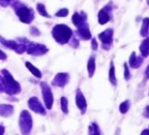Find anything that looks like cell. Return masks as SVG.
<instances>
[{
    "instance_id": "obj_1",
    "label": "cell",
    "mask_w": 149,
    "mask_h": 135,
    "mask_svg": "<svg viewBox=\"0 0 149 135\" xmlns=\"http://www.w3.org/2000/svg\"><path fill=\"white\" fill-rule=\"evenodd\" d=\"M52 36L59 44H66L72 37V30L65 24H58L52 29Z\"/></svg>"
},
{
    "instance_id": "obj_2",
    "label": "cell",
    "mask_w": 149,
    "mask_h": 135,
    "mask_svg": "<svg viewBox=\"0 0 149 135\" xmlns=\"http://www.w3.org/2000/svg\"><path fill=\"white\" fill-rule=\"evenodd\" d=\"M2 75H3V80H4V84H5V92L10 96L20 93L21 87L19 85V83H18V81H15V79L13 78L10 72L8 70H6V69H3Z\"/></svg>"
},
{
    "instance_id": "obj_3",
    "label": "cell",
    "mask_w": 149,
    "mask_h": 135,
    "mask_svg": "<svg viewBox=\"0 0 149 135\" xmlns=\"http://www.w3.org/2000/svg\"><path fill=\"white\" fill-rule=\"evenodd\" d=\"M13 7H14L15 14H17L21 22H23L25 24H30L34 20L35 15L32 9L22 5L20 2H15L13 5Z\"/></svg>"
},
{
    "instance_id": "obj_4",
    "label": "cell",
    "mask_w": 149,
    "mask_h": 135,
    "mask_svg": "<svg viewBox=\"0 0 149 135\" xmlns=\"http://www.w3.org/2000/svg\"><path fill=\"white\" fill-rule=\"evenodd\" d=\"M33 120L30 113L27 110H23L20 113L19 117V127L22 134H29L32 130Z\"/></svg>"
},
{
    "instance_id": "obj_5",
    "label": "cell",
    "mask_w": 149,
    "mask_h": 135,
    "mask_svg": "<svg viewBox=\"0 0 149 135\" xmlns=\"http://www.w3.org/2000/svg\"><path fill=\"white\" fill-rule=\"evenodd\" d=\"M40 88H42V98L45 106L47 109H51L54 102L53 98V93L52 90L50 88V86L46 83H40Z\"/></svg>"
},
{
    "instance_id": "obj_6",
    "label": "cell",
    "mask_w": 149,
    "mask_h": 135,
    "mask_svg": "<svg viewBox=\"0 0 149 135\" xmlns=\"http://www.w3.org/2000/svg\"><path fill=\"white\" fill-rule=\"evenodd\" d=\"M26 51L29 55L32 56H42L48 52L47 47L43 44L36 42H29L28 46H26Z\"/></svg>"
},
{
    "instance_id": "obj_7",
    "label": "cell",
    "mask_w": 149,
    "mask_h": 135,
    "mask_svg": "<svg viewBox=\"0 0 149 135\" xmlns=\"http://www.w3.org/2000/svg\"><path fill=\"white\" fill-rule=\"evenodd\" d=\"M0 43H2V44L5 47H7V48L14 50V51H15L19 55L26 51V45L25 44L17 43V42H15V40H7L1 36H0Z\"/></svg>"
},
{
    "instance_id": "obj_8",
    "label": "cell",
    "mask_w": 149,
    "mask_h": 135,
    "mask_svg": "<svg viewBox=\"0 0 149 135\" xmlns=\"http://www.w3.org/2000/svg\"><path fill=\"white\" fill-rule=\"evenodd\" d=\"M28 105H29V107L31 108V110H33L34 112L39 113V114H42V115L45 114V112H46L45 108L43 107L37 97L30 98L29 101H28Z\"/></svg>"
},
{
    "instance_id": "obj_9",
    "label": "cell",
    "mask_w": 149,
    "mask_h": 135,
    "mask_svg": "<svg viewBox=\"0 0 149 135\" xmlns=\"http://www.w3.org/2000/svg\"><path fill=\"white\" fill-rule=\"evenodd\" d=\"M69 81V75L68 73H58L52 81V85L58 87H65Z\"/></svg>"
},
{
    "instance_id": "obj_10",
    "label": "cell",
    "mask_w": 149,
    "mask_h": 135,
    "mask_svg": "<svg viewBox=\"0 0 149 135\" xmlns=\"http://www.w3.org/2000/svg\"><path fill=\"white\" fill-rule=\"evenodd\" d=\"M75 102H76V105L80 109L82 114H85L86 110H87V101H86V98L83 95V93H82V91L79 88L76 91Z\"/></svg>"
},
{
    "instance_id": "obj_11",
    "label": "cell",
    "mask_w": 149,
    "mask_h": 135,
    "mask_svg": "<svg viewBox=\"0 0 149 135\" xmlns=\"http://www.w3.org/2000/svg\"><path fill=\"white\" fill-rule=\"evenodd\" d=\"M77 29H78V34L83 39L88 40L91 39V34L90 28H88V24L87 23V21H84V22L79 24L77 26Z\"/></svg>"
},
{
    "instance_id": "obj_12",
    "label": "cell",
    "mask_w": 149,
    "mask_h": 135,
    "mask_svg": "<svg viewBox=\"0 0 149 135\" xmlns=\"http://www.w3.org/2000/svg\"><path fill=\"white\" fill-rule=\"evenodd\" d=\"M111 11L112 9L110 8V6H105L102 10H100L98 12V22L100 25L106 24L111 18Z\"/></svg>"
},
{
    "instance_id": "obj_13",
    "label": "cell",
    "mask_w": 149,
    "mask_h": 135,
    "mask_svg": "<svg viewBox=\"0 0 149 135\" xmlns=\"http://www.w3.org/2000/svg\"><path fill=\"white\" fill-rule=\"evenodd\" d=\"M113 31L112 29H108L98 34V37L100 39L104 45H110L113 42Z\"/></svg>"
},
{
    "instance_id": "obj_14",
    "label": "cell",
    "mask_w": 149,
    "mask_h": 135,
    "mask_svg": "<svg viewBox=\"0 0 149 135\" xmlns=\"http://www.w3.org/2000/svg\"><path fill=\"white\" fill-rule=\"evenodd\" d=\"M142 61L143 59L141 56H137L135 52H133L131 56H130V59H129V64L130 66L132 68H139L141 67V65L142 64Z\"/></svg>"
},
{
    "instance_id": "obj_15",
    "label": "cell",
    "mask_w": 149,
    "mask_h": 135,
    "mask_svg": "<svg viewBox=\"0 0 149 135\" xmlns=\"http://www.w3.org/2000/svg\"><path fill=\"white\" fill-rule=\"evenodd\" d=\"M14 113V106L11 105H0V115L2 117H10Z\"/></svg>"
},
{
    "instance_id": "obj_16",
    "label": "cell",
    "mask_w": 149,
    "mask_h": 135,
    "mask_svg": "<svg viewBox=\"0 0 149 135\" xmlns=\"http://www.w3.org/2000/svg\"><path fill=\"white\" fill-rule=\"evenodd\" d=\"M84 21H87V15H86L84 12H82L81 14L75 12L73 14V17H72V22H73V24L76 27H77L80 23L84 22Z\"/></svg>"
},
{
    "instance_id": "obj_17",
    "label": "cell",
    "mask_w": 149,
    "mask_h": 135,
    "mask_svg": "<svg viewBox=\"0 0 149 135\" xmlns=\"http://www.w3.org/2000/svg\"><path fill=\"white\" fill-rule=\"evenodd\" d=\"M139 51L143 56H149V37H146L139 46Z\"/></svg>"
},
{
    "instance_id": "obj_18",
    "label": "cell",
    "mask_w": 149,
    "mask_h": 135,
    "mask_svg": "<svg viewBox=\"0 0 149 135\" xmlns=\"http://www.w3.org/2000/svg\"><path fill=\"white\" fill-rule=\"evenodd\" d=\"M94 71H95V58L93 56H91L88 61V72L90 78H93L94 75Z\"/></svg>"
},
{
    "instance_id": "obj_19",
    "label": "cell",
    "mask_w": 149,
    "mask_h": 135,
    "mask_svg": "<svg viewBox=\"0 0 149 135\" xmlns=\"http://www.w3.org/2000/svg\"><path fill=\"white\" fill-rule=\"evenodd\" d=\"M25 65H26V67L28 68V70H29L31 73H32L33 75L36 78H42V72H40L39 69H38L37 67H35L34 65L31 63V62H29V61H27L26 63H25Z\"/></svg>"
},
{
    "instance_id": "obj_20",
    "label": "cell",
    "mask_w": 149,
    "mask_h": 135,
    "mask_svg": "<svg viewBox=\"0 0 149 135\" xmlns=\"http://www.w3.org/2000/svg\"><path fill=\"white\" fill-rule=\"evenodd\" d=\"M109 80L111 83L113 85H116L117 81L116 78V71H115V66H113V62L111 61V66H110V72H109Z\"/></svg>"
},
{
    "instance_id": "obj_21",
    "label": "cell",
    "mask_w": 149,
    "mask_h": 135,
    "mask_svg": "<svg viewBox=\"0 0 149 135\" xmlns=\"http://www.w3.org/2000/svg\"><path fill=\"white\" fill-rule=\"evenodd\" d=\"M148 29H149V18L145 17L142 20V26L141 29V36L143 37H146L148 34Z\"/></svg>"
},
{
    "instance_id": "obj_22",
    "label": "cell",
    "mask_w": 149,
    "mask_h": 135,
    "mask_svg": "<svg viewBox=\"0 0 149 135\" xmlns=\"http://www.w3.org/2000/svg\"><path fill=\"white\" fill-rule=\"evenodd\" d=\"M37 11L43 17H47V18L51 17V15H49L48 12H46L45 6H44L43 4H42V3H39V4H37Z\"/></svg>"
},
{
    "instance_id": "obj_23",
    "label": "cell",
    "mask_w": 149,
    "mask_h": 135,
    "mask_svg": "<svg viewBox=\"0 0 149 135\" xmlns=\"http://www.w3.org/2000/svg\"><path fill=\"white\" fill-rule=\"evenodd\" d=\"M88 133L93 134V135H99V134H101L100 128L97 125V124L93 123L90 125V127H88Z\"/></svg>"
},
{
    "instance_id": "obj_24",
    "label": "cell",
    "mask_w": 149,
    "mask_h": 135,
    "mask_svg": "<svg viewBox=\"0 0 149 135\" xmlns=\"http://www.w3.org/2000/svg\"><path fill=\"white\" fill-rule=\"evenodd\" d=\"M68 101L65 97H62L61 98V108L63 112L65 114H68Z\"/></svg>"
},
{
    "instance_id": "obj_25",
    "label": "cell",
    "mask_w": 149,
    "mask_h": 135,
    "mask_svg": "<svg viewBox=\"0 0 149 135\" xmlns=\"http://www.w3.org/2000/svg\"><path fill=\"white\" fill-rule=\"evenodd\" d=\"M130 108V102L128 101H125L123 102L121 105H119V111L122 113V114H125V113H127V111L129 110Z\"/></svg>"
},
{
    "instance_id": "obj_26",
    "label": "cell",
    "mask_w": 149,
    "mask_h": 135,
    "mask_svg": "<svg viewBox=\"0 0 149 135\" xmlns=\"http://www.w3.org/2000/svg\"><path fill=\"white\" fill-rule=\"evenodd\" d=\"M68 14V10L65 8H63V9H61V10H59L58 12H57L55 15L57 17H65Z\"/></svg>"
},
{
    "instance_id": "obj_27",
    "label": "cell",
    "mask_w": 149,
    "mask_h": 135,
    "mask_svg": "<svg viewBox=\"0 0 149 135\" xmlns=\"http://www.w3.org/2000/svg\"><path fill=\"white\" fill-rule=\"evenodd\" d=\"M124 78L126 81H129L131 79V73H130V71H129L127 63H124Z\"/></svg>"
},
{
    "instance_id": "obj_28",
    "label": "cell",
    "mask_w": 149,
    "mask_h": 135,
    "mask_svg": "<svg viewBox=\"0 0 149 135\" xmlns=\"http://www.w3.org/2000/svg\"><path fill=\"white\" fill-rule=\"evenodd\" d=\"M13 0H0V5L2 6V7H7L8 5L11 4V2Z\"/></svg>"
},
{
    "instance_id": "obj_29",
    "label": "cell",
    "mask_w": 149,
    "mask_h": 135,
    "mask_svg": "<svg viewBox=\"0 0 149 135\" xmlns=\"http://www.w3.org/2000/svg\"><path fill=\"white\" fill-rule=\"evenodd\" d=\"M91 48H93V50H94V51H96L97 48H98V43H97L95 39H91Z\"/></svg>"
},
{
    "instance_id": "obj_30",
    "label": "cell",
    "mask_w": 149,
    "mask_h": 135,
    "mask_svg": "<svg viewBox=\"0 0 149 135\" xmlns=\"http://www.w3.org/2000/svg\"><path fill=\"white\" fill-rule=\"evenodd\" d=\"M5 91V84H4V80H3V77L0 78V93L4 92Z\"/></svg>"
},
{
    "instance_id": "obj_31",
    "label": "cell",
    "mask_w": 149,
    "mask_h": 135,
    "mask_svg": "<svg viewBox=\"0 0 149 135\" xmlns=\"http://www.w3.org/2000/svg\"><path fill=\"white\" fill-rule=\"evenodd\" d=\"M30 33H31V34H33V36H39V34H40V31L38 30L36 27H32V28H31Z\"/></svg>"
},
{
    "instance_id": "obj_32",
    "label": "cell",
    "mask_w": 149,
    "mask_h": 135,
    "mask_svg": "<svg viewBox=\"0 0 149 135\" xmlns=\"http://www.w3.org/2000/svg\"><path fill=\"white\" fill-rule=\"evenodd\" d=\"M0 59H1V61H6V59H7V55L3 51H1V50H0Z\"/></svg>"
},
{
    "instance_id": "obj_33",
    "label": "cell",
    "mask_w": 149,
    "mask_h": 135,
    "mask_svg": "<svg viewBox=\"0 0 149 135\" xmlns=\"http://www.w3.org/2000/svg\"><path fill=\"white\" fill-rule=\"evenodd\" d=\"M72 40H73V41L72 42H70L71 43V46L72 47H74V48H77L78 47V45H79V41L76 39H72Z\"/></svg>"
},
{
    "instance_id": "obj_34",
    "label": "cell",
    "mask_w": 149,
    "mask_h": 135,
    "mask_svg": "<svg viewBox=\"0 0 149 135\" xmlns=\"http://www.w3.org/2000/svg\"><path fill=\"white\" fill-rule=\"evenodd\" d=\"M143 116L145 118H149V105L145 107L144 111H143Z\"/></svg>"
},
{
    "instance_id": "obj_35",
    "label": "cell",
    "mask_w": 149,
    "mask_h": 135,
    "mask_svg": "<svg viewBox=\"0 0 149 135\" xmlns=\"http://www.w3.org/2000/svg\"><path fill=\"white\" fill-rule=\"evenodd\" d=\"M145 78L149 79V65L146 67V69H145Z\"/></svg>"
},
{
    "instance_id": "obj_36",
    "label": "cell",
    "mask_w": 149,
    "mask_h": 135,
    "mask_svg": "<svg viewBox=\"0 0 149 135\" xmlns=\"http://www.w3.org/2000/svg\"><path fill=\"white\" fill-rule=\"evenodd\" d=\"M4 132H5V127L3 125H0V135L4 134Z\"/></svg>"
},
{
    "instance_id": "obj_37",
    "label": "cell",
    "mask_w": 149,
    "mask_h": 135,
    "mask_svg": "<svg viewBox=\"0 0 149 135\" xmlns=\"http://www.w3.org/2000/svg\"><path fill=\"white\" fill-rule=\"evenodd\" d=\"M145 134L149 135V129H144V130L141 132V135H145Z\"/></svg>"
},
{
    "instance_id": "obj_38",
    "label": "cell",
    "mask_w": 149,
    "mask_h": 135,
    "mask_svg": "<svg viewBox=\"0 0 149 135\" xmlns=\"http://www.w3.org/2000/svg\"><path fill=\"white\" fill-rule=\"evenodd\" d=\"M147 4L149 5V0H147Z\"/></svg>"
}]
</instances>
